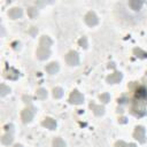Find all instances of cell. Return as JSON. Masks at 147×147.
<instances>
[{
  "label": "cell",
  "instance_id": "6da1fadb",
  "mask_svg": "<svg viewBox=\"0 0 147 147\" xmlns=\"http://www.w3.org/2000/svg\"><path fill=\"white\" fill-rule=\"evenodd\" d=\"M65 61H67V63L69 65H77L78 62H79V56H78V54L76 52L71 51L65 55Z\"/></svg>",
  "mask_w": 147,
  "mask_h": 147
},
{
  "label": "cell",
  "instance_id": "7a4b0ae2",
  "mask_svg": "<svg viewBox=\"0 0 147 147\" xmlns=\"http://www.w3.org/2000/svg\"><path fill=\"white\" fill-rule=\"evenodd\" d=\"M83 101H84V98H83V95L78 92V91H72L71 92V94H70V98H69V102L70 103H74V105H80V103H83Z\"/></svg>",
  "mask_w": 147,
  "mask_h": 147
},
{
  "label": "cell",
  "instance_id": "3957f363",
  "mask_svg": "<svg viewBox=\"0 0 147 147\" xmlns=\"http://www.w3.org/2000/svg\"><path fill=\"white\" fill-rule=\"evenodd\" d=\"M85 22H86L87 25L93 26V25H95L98 23V17H96V15L93 11H88L85 15Z\"/></svg>",
  "mask_w": 147,
  "mask_h": 147
},
{
  "label": "cell",
  "instance_id": "277c9868",
  "mask_svg": "<svg viewBox=\"0 0 147 147\" xmlns=\"http://www.w3.org/2000/svg\"><path fill=\"white\" fill-rule=\"evenodd\" d=\"M133 136L139 142H145V129L142 126H137Z\"/></svg>",
  "mask_w": 147,
  "mask_h": 147
},
{
  "label": "cell",
  "instance_id": "5b68a950",
  "mask_svg": "<svg viewBox=\"0 0 147 147\" xmlns=\"http://www.w3.org/2000/svg\"><path fill=\"white\" fill-rule=\"evenodd\" d=\"M51 52L48 48H44V47H39L37 49V57L39 60H46L48 56H49Z\"/></svg>",
  "mask_w": 147,
  "mask_h": 147
},
{
  "label": "cell",
  "instance_id": "8992f818",
  "mask_svg": "<svg viewBox=\"0 0 147 147\" xmlns=\"http://www.w3.org/2000/svg\"><path fill=\"white\" fill-rule=\"evenodd\" d=\"M122 79V74L118 72V71H115L114 74H111L110 76L107 77V82L109 84H115V83H118L119 80Z\"/></svg>",
  "mask_w": 147,
  "mask_h": 147
},
{
  "label": "cell",
  "instance_id": "52a82bcc",
  "mask_svg": "<svg viewBox=\"0 0 147 147\" xmlns=\"http://www.w3.org/2000/svg\"><path fill=\"white\" fill-rule=\"evenodd\" d=\"M32 117H33V111L31 110V109H24L23 111H22V121L24 122V123H29V122H31V119H32Z\"/></svg>",
  "mask_w": 147,
  "mask_h": 147
},
{
  "label": "cell",
  "instance_id": "ba28073f",
  "mask_svg": "<svg viewBox=\"0 0 147 147\" xmlns=\"http://www.w3.org/2000/svg\"><path fill=\"white\" fill-rule=\"evenodd\" d=\"M136 98H138V100H146L147 99V90L144 86L138 87L136 91Z\"/></svg>",
  "mask_w": 147,
  "mask_h": 147
},
{
  "label": "cell",
  "instance_id": "9c48e42d",
  "mask_svg": "<svg viewBox=\"0 0 147 147\" xmlns=\"http://www.w3.org/2000/svg\"><path fill=\"white\" fill-rule=\"evenodd\" d=\"M5 77L6 78H9V79H17L18 78V72L15 70V69H13V68H9V69H7L6 71H5Z\"/></svg>",
  "mask_w": 147,
  "mask_h": 147
},
{
  "label": "cell",
  "instance_id": "30bf717a",
  "mask_svg": "<svg viewBox=\"0 0 147 147\" xmlns=\"http://www.w3.org/2000/svg\"><path fill=\"white\" fill-rule=\"evenodd\" d=\"M90 108H91V109L93 110V113H94L95 115H98V116L103 115V113H105V108H103L102 106H98V105H95V103H93V102L90 103Z\"/></svg>",
  "mask_w": 147,
  "mask_h": 147
},
{
  "label": "cell",
  "instance_id": "8fae6325",
  "mask_svg": "<svg viewBox=\"0 0 147 147\" xmlns=\"http://www.w3.org/2000/svg\"><path fill=\"white\" fill-rule=\"evenodd\" d=\"M42 125L46 126V127L49 129V130H54L55 126H56V123H55V121H54L53 118L47 117V118H45V119L42 121Z\"/></svg>",
  "mask_w": 147,
  "mask_h": 147
},
{
  "label": "cell",
  "instance_id": "7c38bea8",
  "mask_svg": "<svg viewBox=\"0 0 147 147\" xmlns=\"http://www.w3.org/2000/svg\"><path fill=\"white\" fill-rule=\"evenodd\" d=\"M8 15L10 18H18L22 16V9L21 8H11L8 11Z\"/></svg>",
  "mask_w": 147,
  "mask_h": 147
},
{
  "label": "cell",
  "instance_id": "4fadbf2b",
  "mask_svg": "<svg viewBox=\"0 0 147 147\" xmlns=\"http://www.w3.org/2000/svg\"><path fill=\"white\" fill-rule=\"evenodd\" d=\"M46 71H47L48 74H51V75L56 74V72L59 71V64H57L56 62H52V63H49V64L46 67Z\"/></svg>",
  "mask_w": 147,
  "mask_h": 147
},
{
  "label": "cell",
  "instance_id": "5bb4252c",
  "mask_svg": "<svg viewBox=\"0 0 147 147\" xmlns=\"http://www.w3.org/2000/svg\"><path fill=\"white\" fill-rule=\"evenodd\" d=\"M52 45V39L47 36H42L40 38V47H44V48H48L49 46Z\"/></svg>",
  "mask_w": 147,
  "mask_h": 147
},
{
  "label": "cell",
  "instance_id": "9a60e30c",
  "mask_svg": "<svg viewBox=\"0 0 147 147\" xmlns=\"http://www.w3.org/2000/svg\"><path fill=\"white\" fill-rule=\"evenodd\" d=\"M141 6H142V1H140V0H131L130 1V7L132 9H134V10L140 9Z\"/></svg>",
  "mask_w": 147,
  "mask_h": 147
},
{
  "label": "cell",
  "instance_id": "2e32d148",
  "mask_svg": "<svg viewBox=\"0 0 147 147\" xmlns=\"http://www.w3.org/2000/svg\"><path fill=\"white\" fill-rule=\"evenodd\" d=\"M133 54H134L137 57H140V59H145V57H147V53L144 52V51L140 49V48H134V49H133Z\"/></svg>",
  "mask_w": 147,
  "mask_h": 147
},
{
  "label": "cell",
  "instance_id": "e0dca14e",
  "mask_svg": "<svg viewBox=\"0 0 147 147\" xmlns=\"http://www.w3.org/2000/svg\"><path fill=\"white\" fill-rule=\"evenodd\" d=\"M11 141H13V137L10 133H7V134L2 136V138H1V142L3 145H9V144H11Z\"/></svg>",
  "mask_w": 147,
  "mask_h": 147
},
{
  "label": "cell",
  "instance_id": "ac0fdd59",
  "mask_svg": "<svg viewBox=\"0 0 147 147\" xmlns=\"http://www.w3.org/2000/svg\"><path fill=\"white\" fill-rule=\"evenodd\" d=\"M36 96L37 99H45L47 96V92L45 88H38L36 92Z\"/></svg>",
  "mask_w": 147,
  "mask_h": 147
},
{
  "label": "cell",
  "instance_id": "d6986e66",
  "mask_svg": "<svg viewBox=\"0 0 147 147\" xmlns=\"http://www.w3.org/2000/svg\"><path fill=\"white\" fill-rule=\"evenodd\" d=\"M62 95H63V90H62L61 87H55V88L53 90V96H54L55 99H60Z\"/></svg>",
  "mask_w": 147,
  "mask_h": 147
},
{
  "label": "cell",
  "instance_id": "ffe728a7",
  "mask_svg": "<svg viewBox=\"0 0 147 147\" xmlns=\"http://www.w3.org/2000/svg\"><path fill=\"white\" fill-rule=\"evenodd\" d=\"M53 147H65V144L61 138H55L53 140Z\"/></svg>",
  "mask_w": 147,
  "mask_h": 147
},
{
  "label": "cell",
  "instance_id": "44dd1931",
  "mask_svg": "<svg viewBox=\"0 0 147 147\" xmlns=\"http://www.w3.org/2000/svg\"><path fill=\"white\" fill-rule=\"evenodd\" d=\"M28 14H29V16L31 18H33V17H36L38 15V9L33 8V7H30V8H28Z\"/></svg>",
  "mask_w": 147,
  "mask_h": 147
},
{
  "label": "cell",
  "instance_id": "7402d4cb",
  "mask_svg": "<svg viewBox=\"0 0 147 147\" xmlns=\"http://www.w3.org/2000/svg\"><path fill=\"white\" fill-rule=\"evenodd\" d=\"M115 147H137L136 144H125L124 141H117L115 144Z\"/></svg>",
  "mask_w": 147,
  "mask_h": 147
},
{
  "label": "cell",
  "instance_id": "603a6c76",
  "mask_svg": "<svg viewBox=\"0 0 147 147\" xmlns=\"http://www.w3.org/2000/svg\"><path fill=\"white\" fill-rule=\"evenodd\" d=\"M9 91H10V90H9L8 86H6V85H3V84L0 86V95H1V96H5L6 94H8Z\"/></svg>",
  "mask_w": 147,
  "mask_h": 147
},
{
  "label": "cell",
  "instance_id": "cb8c5ba5",
  "mask_svg": "<svg viewBox=\"0 0 147 147\" xmlns=\"http://www.w3.org/2000/svg\"><path fill=\"white\" fill-rule=\"evenodd\" d=\"M99 98H100V100H101L103 103H107V102L109 101V99H110V96H109V94H108V93H102Z\"/></svg>",
  "mask_w": 147,
  "mask_h": 147
},
{
  "label": "cell",
  "instance_id": "d4e9b609",
  "mask_svg": "<svg viewBox=\"0 0 147 147\" xmlns=\"http://www.w3.org/2000/svg\"><path fill=\"white\" fill-rule=\"evenodd\" d=\"M78 42H79V46H80V47H83V48H86V47H87V39H86L85 37L80 38Z\"/></svg>",
  "mask_w": 147,
  "mask_h": 147
},
{
  "label": "cell",
  "instance_id": "484cf974",
  "mask_svg": "<svg viewBox=\"0 0 147 147\" xmlns=\"http://www.w3.org/2000/svg\"><path fill=\"white\" fill-rule=\"evenodd\" d=\"M23 100H24L25 103H30V102H31V98H30L29 95H24V96H23Z\"/></svg>",
  "mask_w": 147,
  "mask_h": 147
},
{
  "label": "cell",
  "instance_id": "4316f807",
  "mask_svg": "<svg viewBox=\"0 0 147 147\" xmlns=\"http://www.w3.org/2000/svg\"><path fill=\"white\" fill-rule=\"evenodd\" d=\"M30 33H31L32 36H34V34L37 33V28H32V29L30 30Z\"/></svg>",
  "mask_w": 147,
  "mask_h": 147
},
{
  "label": "cell",
  "instance_id": "83f0119b",
  "mask_svg": "<svg viewBox=\"0 0 147 147\" xmlns=\"http://www.w3.org/2000/svg\"><path fill=\"white\" fill-rule=\"evenodd\" d=\"M119 123H126V118L125 117H121L119 118Z\"/></svg>",
  "mask_w": 147,
  "mask_h": 147
},
{
  "label": "cell",
  "instance_id": "f1b7e54d",
  "mask_svg": "<svg viewBox=\"0 0 147 147\" xmlns=\"http://www.w3.org/2000/svg\"><path fill=\"white\" fill-rule=\"evenodd\" d=\"M108 67H109V68H114V67H115V64H114V63H109V65H108Z\"/></svg>",
  "mask_w": 147,
  "mask_h": 147
},
{
  "label": "cell",
  "instance_id": "f546056e",
  "mask_svg": "<svg viewBox=\"0 0 147 147\" xmlns=\"http://www.w3.org/2000/svg\"><path fill=\"white\" fill-rule=\"evenodd\" d=\"M14 147H22V145H20V144H17V145H15Z\"/></svg>",
  "mask_w": 147,
  "mask_h": 147
}]
</instances>
